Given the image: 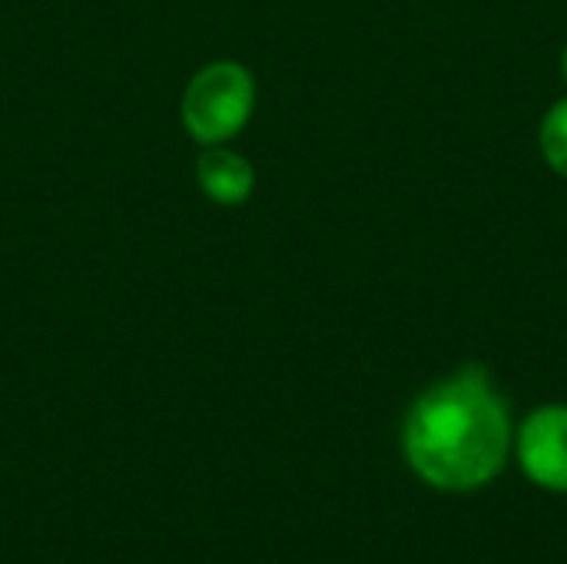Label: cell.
<instances>
[{
	"label": "cell",
	"instance_id": "obj_1",
	"mask_svg": "<svg viewBox=\"0 0 567 564\" xmlns=\"http://www.w3.org/2000/svg\"><path fill=\"white\" fill-rule=\"evenodd\" d=\"M508 406L482 366L432 386L405 416L402 452L412 472L442 492L488 485L508 462Z\"/></svg>",
	"mask_w": 567,
	"mask_h": 564
},
{
	"label": "cell",
	"instance_id": "obj_2",
	"mask_svg": "<svg viewBox=\"0 0 567 564\" xmlns=\"http://www.w3.org/2000/svg\"><path fill=\"white\" fill-rule=\"evenodd\" d=\"M256 103V83L246 66L233 60L209 63L199 70L183 93V123L193 140L216 146L236 136Z\"/></svg>",
	"mask_w": 567,
	"mask_h": 564
},
{
	"label": "cell",
	"instance_id": "obj_3",
	"mask_svg": "<svg viewBox=\"0 0 567 564\" xmlns=\"http://www.w3.org/2000/svg\"><path fill=\"white\" fill-rule=\"evenodd\" d=\"M518 462L535 485L567 492V406H545L525 419L518 432Z\"/></svg>",
	"mask_w": 567,
	"mask_h": 564
},
{
	"label": "cell",
	"instance_id": "obj_4",
	"mask_svg": "<svg viewBox=\"0 0 567 564\" xmlns=\"http://www.w3.org/2000/svg\"><path fill=\"white\" fill-rule=\"evenodd\" d=\"M196 176H199L203 193L213 203H223V206L246 203L252 196V186H256L252 166L239 153H229V150H209V153H203L199 156V166H196Z\"/></svg>",
	"mask_w": 567,
	"mask_h": 564
},
{
	"label": "cell",
	"instance_id": "obj_5",
	"mask_svg": "<svg viewBox=\"0 0 567 564\" xmlns=\"http://www.w3.org/2000/svg\"><path fill=\"white\" fill-rule=\"evenodd\" d=\"M542 153L548 166L567 180V100L555 103L542 123Z\"/></svg>",
	"mask_w": 567,
	"mask_h": 564
},
{
	"label": "cell",
	"instance_id": "obj_6",
	"mask_svg": "<svg viewBox=\"0 0 567 564\" xmlns=\"http://www.w3.org/2000/svg\"><path fill=\"white\" fill-rule=\"evenodd\" d=\"M565 80H567V47H565Z\"/></svg>",
	"mask_w": 567,
	"mask_h": 564
}]
</instances>
